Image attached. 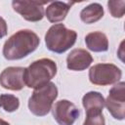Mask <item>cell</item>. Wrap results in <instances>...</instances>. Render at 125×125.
<instances>
[{"label": "cell", "instance_id": "cell-10", "mask_svg": "<svg viewBox=\"0 0 125 125\" xmlns=\"http://www.w3.org/2000/svg\"><path fill=\"white\" fill-rule=\"evenodd\" d=\"M93 62V57L84 49H73L66 57V66L73 71H82Z\"/></svg>", "mask_w": 125, "mask_h": 125}, {"label": "cell", "instance_id": "cell-19", "mask_svg": "<svg viewBox=\"0 0 125 125\" xmlns=\"http://www.w3.org/2000/svg\"><path fill=\"white\" fill-rule=\"evenodd\" d=\"M0 125H10V123L7 122V121H5L4 119L0 118Z\"/></svg>", "mask_w": 125, "mask_h": 125}, {"label": "cell", "instance_id": "cell-6", "mask_svg": "<svg viewBox=\"0 0 125 125\" xmlns=\"http://www.w3.org/2000/svg\"><path fill=\"white\" fill-rule=\"evenodd\" d=\"M104 105L114 119L125 118V82L119 81L109 90Z\"/></svg>", "mask_w": 125, "mask_h": 125}, {"label": "cell", "instance_id": "cell-8", "mask_svg": "<svg viewBox=\"0 0 125 125\" xmlns=\"http://www.w3.org/2000/svg\"><path fill=\"white\" fill-rule=\"evenodd\" d=\"M52 113L59 125H73L80 115V109L73 103L61 100L52 106Z\"/></svg>", "mask_w": 125, "mask_h": 125}, {"label": "cell", "instance_id": "cell-18", "mask_svg": "<svg viewBox=\"0 0 125 125\" xmlns=\"http://www.w3.org/2000/svg\"><path fill=\"white\" fill-rule=\"evenodd\" d=\"M8 33V26H7V22L6 21L0 17V39L5 37Z\"/></svg>", "mask_w": 125, "mask_h": 125}, {"label": "cell", "instance_id": "cell-17", "mask_svg": "<svg viewBox=\"0 0 125 125\" xmlns=\"http://www.w3.org/2000/svg\"><path fill=\"white\" fill-rule=\"evenodd\" d=\"M83 125H105V120L103 115V112L86 113V119Z\"/></svg>", "mask_w": 125, "mask_h": 125}, {"label": "cell", "instance_id": "cell-12", "mask_svg": "<svg viewBox=\"0 0 125 125\" xmlns=\"http://www.w3.org/2000/svg\"><path fill=\"white\" fill-rule=\"evenodd\" d=\"M85 43L87 48L96 53L106 52L108 50V39L102 31L90 32L85 36Z\"/></svg>", "mask_w": 125, "mask_h": 125}, {"label": "cell", "instance_id": "cell-3", "mask_svg": "<svg viewBox=\"0 0 125 125\" xmlns=\"http://www.w3.org/2000/svg\"><path fill=\"white\" fill-rule=\"evenodd\" d=\"M77 33L68 29L63 23L53 24L45 34V44L49 51L62 54L70 49L76 42Z\"/></svg>", "mask_w": 125, "mask_h": 125}, {"label": "cell", "instance_id": "cell-15", "mask_svg": "<svg viewBox=\"0 0 125 125\" xmlns=\"http://www.w3.org/2000/svg\"><path fill=\"white\" fill-rule=\"evenodd\" d=\"M20 106V100L18 97L12 94L0 95V107L6 112H14Z\"/></svg>", "mask_w": 125, "mask_h": 125}, {"label": "cell", "instance_id": "cell-16", "mask_svg": "<svg viewBox=\"0 0 125 125\" xmlns=\"http://www.w3.org/2000/svg\"><path fill=\"white\" fill-rule=\"evenodd\" d=\"M107 7L110 15L113 18H122L125 12V1L124 0H110L107 2Z\"/></svg>", "mask_w": 125, "mask_h": 125}, {"label": "cell", "instance_id": "cell-7", "mask_svg": "<svg viewBox=\"0 0 125 125\" xmlns=\"http://www.w3.org/2000/svg\"><path fill=\"white\" fill-rule=\"evenodd\" d=\"M49 1H34V0H14L12 2V7L15 12L20 14L27 21H39L44 17L43 5L47 4Z\"/></svg>", "mask_w": 125, "mask_h": 125}, {"label": "cell", "instance_id": "cell-14", "mask_svg": "<svg viewBox=\"0 0 125 125\" xmlns=\"http://www.w3.org/2000/svg\"><path fill=\"white\" fill-rule=\"evenodd\" d=\"M104 8L100 3H91L80 12V19L86 24L97 22L104 17Z\"/></svg>", "mask_w": 125, "mask_h": 125}, {"label": "cell", "instance_id": "cell-5", "mask_svg": "<svg viewBox=\"0 0 125 125\" xmlns=\"http://www.w3.org/2000/svg\"><path fill=\"white\" fill-rule=\"evenodd\" d=\"M122 77L121 69L113 63H97L89 70V80L94 85L106 86L115 84Z\"/></svg>", "mask_w": 125, "mask_h": 125}, {"label": "cell", "instance_id": "cell-9", "mask_svg": "<svg viewBox=\"0 0 125 125\" xmlns=\"http://www.w3.org/2000/svg\"><path fill=\"white\" fill-rule=\"evenodd\" d=\"M25 67L9 66L0 73V85L7 90L20 91L25 86L24 82Z\"/></svg>", "mask_w": 125, "mask_h": 125}, {"label": "cell", "instance_id": "cell-11", "mask_svg": "<svg viewBox=\"0 0 125 125\" xmlns=\"http://www.w3.org/2000/svg\"><path fill=\"white\" fill-rule=\"evenodd\" d=\"M74 2H63V1H53L47 6L45 10V16L50 22L56 23L65 19L71 6Z\"/></svg>", "mask_w": 125, "mask_h": 125}, {"label": "cell", "instance_id": "cell-4", "mask_svg": "<svg viewBox=\"0 0 125 125\" xmlns=\"http://www.w3.org/2000/svg\"><path fill=\"white\" fill-rule=\"evenodd\" d=\"M58 97V88L55 83L49 82L34 89L28 100V109L36 116H45L52 109L53 103Z\"/></svg>", "mask_w": 125, "mask_h": 125}, {"label": "cell", "instance_id": "cell-13", "mask_svg": "<svg viewBox=\"0 0 125 125\" xmlns=\"http://www.w3.org/2000/svg\"><path fill=\"white\" fill-rule=\"evenodd\" d=\"M82 104L85 108L86 113L103 112V109L104 106V98L99 92L90 91L83 96Z\"/></svg>", "mask_w": 125, "mask_h": 125}, {"label": "cell", "instance_id": "cell-2", "mask_svg": "<svg viewBox=\"0 0 125 125\" xmlns=\"http://www.w3.org/2000/svg\"><path fill=\"white\" fill-rule=\"evenodd\" d=\"M57 63L48 58L31 62L24 70V82L28 88L36 89L49 82L57 74Z\"/></svg>", "mask_w": 125, "mask_h": 125}, {"label": "cell", "instance_id": "cell-1", "mask_svg": "<svg viewBox=\"0 0 125 125\" xmlns=\"http://www.w3.org/2000/svg\"><path fill=\"white\" fill-rule=\"evenodd\" d=\"M40 44L39 36L30 29H21L4 43L2 54L8 61L21 60L34 52Z\"/></svg>", "mask_w": 125, "mask_h": 125}]
</instances>
